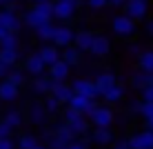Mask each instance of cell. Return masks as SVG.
Listing matches in <instances>:
<instances>
[{"label":"cell","instance_id":"6da1fadb","mask_svg":"<svg viewBox=\"0 0 153 149\" xmlns=\"http://www.w3.org/2000/svg\"><path fill=\"white\" fill-rule=\"evenodd\" d=\"M65 122L73 129V134H84V131L89 129V122H87V116H82L80 111H76V109H67L65 111Z\"/></svg>","mask_w":153,"mask_h":149},{"label":"cell","instance_id":"7a4b0ae2","mask_svg":"<svg viewBox=\"0 0 153 149\" xmlns=\"http://www.w3.org/2000/svg\"><path fill=\"white\" fill-rule=\"evenodd\" d=\"M82 0H56L53 2V18H60V20H69L76 9L80 7Z\"/></svg>","mask_w":153,"mask_h":149},{"label":"cell","instance_id":"3957f363","mask_svg":"<svg viewBox=\"0 0 153 149\" xmlns=\"http://www.w3.org/2000/svg\"><path fill=\"white\" fill-rule=\"evenodd\" d=\"M69 105L71 109H76V111H80L82 116H89L93 109L98 107L96 105V100H91V98H84V96H78V94H71V98H69Z\"/></svg>","mask_w":153,"mask_h":149},{"label":"cell","instance_id":"277c9868","mask_svg":"<svg viewBox=\"0 0 153 149\" xmlns=\"http://www.w3.org/2000/svg\"><path fill=\"white\" fill-rule=\"evenodd\" d=\"M71 91H73V94H78V96H84V98H91V100H96V98H98V89H96V85H93L91 80H84V78H78V80H73Z\"/></svg>","mask_w":153,"mask_h":149},{"label":"cell","instance_id":"5b68a950","mask_svg":"<svg viewBox=\"0 0 153 149\" xmlns=\"http://www.w3.org/2000/svg\"><path fill=\"white\" fill-rule=\"evenodd\" d=\"M89 118H91V122L96 127H111V122H113V111L109 109V107H96L89 114Z\"/></svg>","mask_w":153,"mask_h":149},{"label":"cell","instance_id":"8992f818","mask_svg":"<svg viewBox=\"0 0 153 149\" xmlns=\"http://www.w3.org/2000/svg\"><path fill=\"white\" fill-rule=\"evenodd\" d=\"M113 31L118 36H133L135 34V20H131L129 16H118V18H113Z\"/></svg>","mask_w":153,"mask_h":149},{"label":"cell","instance_id":"52a82bcc","mask_svg":"<svg viewBox=\"0 0 153 149\" xmlns=\"http://www.w3.org/2000/svg\"><path fill=\"white\" fill-rule=\"evenodd\" d=\"M146 11H149V2H146V0H129L124 16H129L131 20H140V18L146 16Z\"/></svg>","mask_w":153,"mask_h":149},{"label":"cell","instance_id":"ba28073f","mask_svg":"<svg viewBox=\"0 0 153 149\" xmlns=\"http://www.w3.org/2000/svg\"><path fill=\"white\" fill-rule=\"evenodd\" d=\"M129 149H153V131L144 129L129 140Z\"/></svg>","mask_w":153,"mask_h":149},{"label":"cell","instance_id":"9c48e42d","mask_svg":"<svg viewBox=\"0 0 153 149\" xmlns=\"http://www.w3.org/2000/svg\"><path fill=\"white\" fill-rule=\"evenodd\" d=\"M89 51H91L93 56L102 58V56H107L109 51H111V42H109L107 36H93L91 45H89Z\"/></svg>","mask_w":153,"mask_h":149},{"label":"cell","instance_id":"30bf717a","mask_svg":"<svg viewBox=\"0 0 153 149\" xmlns=\"http://www.w3.org/2000/svg\"><path fill=\"white\" fill-rule=\"evenodd\" d=\"M53 98H58V103L60 105H67L71 98V87L69 85H65V80H53V85H51V91H49Z\"/></svg>","mask_w":153,"mask_h":149},{"label":"cell","instance_id":"8fae6325","mask_svg":"<svg viewBox=\"0 0 153 149\" xmlns=\"http://www.w3.org/2000/svg\"><path fill=\"white\" fill-rule=\"evenodd\" d=\"M51 42H53L58 49H60V47L71 45V42H73V31L69 27H56L53 36H51Z\"/></svg>","mask_w":153,"mask_h":149},{"label":"cell","instance_id":"7c38bea8","mask_svg":"<svg viewBox=\"0 0 153 149\" xmlns=\"http://www.w3.org/2000/svg\"><path fill=\"white\" fill-rule=\"evenodd\" d=\"M0 27L7 29V31H13V34H16V29L20 27L18 16H16L11 9H4V11H0Z\"/></svg>","mask_w":153,"mask_h":149},{"label":"cell","instance_id":"4fadbf2b","mask_svg":"<svg viewBox=\"0 0 153 149\" xmlns=\"http://www.w3.org/2000/svg\"><path fill=\"white\" fill-rule=\"evenodd\" d=\"M69 71H71V67L65 60H56L53 65H49V78L51 80H65L69 76Z\"/></svg>","mask_w":153,"mask_h":149},{"label":"cell","instance_id":"5bb4252c","mask_svg":"<svg viewBox=\"0 0 153 149\" xmlns=\"http://www.w3.org/2000/svg\"><path fill=\"white\" fill-rule=\"evenodd\" d=\"M38 56H40V60L45 62V67H49V65H53L56 60H60V49H58L56 45H47L38 51Z\"/></svg>","mask_w":153,"mask_h":149},{"label":"cell","instance_id":"9a60e30c","mask_svg":"<svg viewBox=\"0 0 153 149\" xmlns=\"http://www.w3.org/2000/svg\"><path fill=\"white\" fill-rule=\"evenodd\" d=\"M93 85H96V89H98V96H102L109 87H113V85H115V76L111 71H104V73H100L96 80H93Z\"/></svg>","mask_w":153,"mask_h":149},{"label":"cell","instance_id":"2e32d148","mask_svg":"<svg viewBox=\"0 0 153 149\" xmlns=\"http://www.w3.org/2000/svg\"><path fill=\"white\" fill-rule=\"evenodd\" d=\"M60 60H65L69 67H76V65H80V49H78V47H71V45L62 47Z\"/></svg>","mask_w":153,"mask_h":149},{"label":"cell","instance_id":"e0dca14e","mask_svg":"<svg viewBox=\"0 0 153 149\" xmlns=\"http://www.w3.org/2000/svg\"><path fill=\"white\" fill-rule=\"evenodd\" d=\"M51 85H53V80H51L49 76H45V73H38V76H36V80H33V85H31V89H33L36 94L47 96V94L51 91Z\"/></svg>","mask_w":153,"mask_h":149},{"label":"cell","instance_id":"ac0fdd59","mask_svg":"<svg viewBox=\"0 0 153 149\" xmlns=\"http://www.w3.org/2000/svg\"><path fill=\"white\" fill-rule=\"evenodd\" d=\"M47 120V111L42 107L40 103H31L29 105V122H33V125H45Z\"/></svg>","mask_w":153,"mask_h":149},{"label":"cell","instance_id":"d6986e66","mask_svg":"<svg viewBox=\"0 0 153 149\" xmlns=\"http://www.w3.org/2000/svg\"><path fill=\"white\" fill-rule=\"evenodd\" d=\"M91 140L96 142V145H109V142L113 140V134L109 127H96V129L91 131Z\"/></svg>","mask_w":153,"mask_h":149},{"label":"cell","instance_id":"ffe728a7","mask_svg":"<svg viewBox=\"0 0 153 149\" xmlns=\"http://www.w3.org/2000/svg\"><path fill=\"white\" fill-rule=\"evenodd\" d=\"M18 89L16 85H11L9 80H2L0 82V100H4V103H11V100L18 98Z\"/></svg>","mask_w":153,"mask_h":149},{"label":"cell","instance_id":"44dd1931","mask_svg":"<svg viewBox=\"0 0 153 149\" xmlns=\"http://www.w3.org/2000/svg\"><path fill=\"white\" fill-rule=\"evenodd\" d=\"M25 22L36 29V27H40V25H45V22H51V18H47V16L40 13L38 9H29V13L25 16Z\"/></svg>","mask_w":153,"mask_h":149},{"label":"cell","instance_id":"7402d4cb","mask_svg":"<svg viewBox=\"0 0 153 149\" xmlns=\"http://www.w3.org/2000/svg\"><path fill=\"white\" fill-rule=\"evenodd\" d=\"M25 69H27L29 73H33V76H38V73L45 71V62L40 60V56H38V54H33V56H29V58H27V62H25Z\"/></svg>","mask_w":153,"mask_h":149},{"label":"cell","instance_id":"603a6c76","mask_svg":"<svg viewBox=\"0 0 153 149\" xmlns=\"http://www.w3.org/2000/svg\"><path fill=\"white\" fill-rule=\"evenodd\" d=\"M91 38H93V34H91V31H78V34L73 36V42H76V47H78L80 51H89Z\"/></svg>","mask_w":153,"mask_h":149},{"label":"cell","instance_id":"cb8c5ba5","mask_svg":"<svg viewBox=\"0 0 153 149\" xmlns=\"http://www.w3.org/2000/svg\"><path fill=\"white\" fill-rule=\"evenodd\" d=\"M122 94H124V91H122V87H120V85L115 82L113 87H109L107 91L102 94V98L107 100L109 105H115V103H120V100H122Z\"/></svg>","mask_w":153,"mask_h":149},{"label":"cell","instance_id":"d4e9b609","mask_svg":"<svg viewBox=\"0 0 153 149\" xmlns=\"http://www.w3.org/2000/svg\"><path fill=\"white\" fill-rule=\"evenodd\" d=\"M53 136H58L60 140H65V142H71V140H76V134H73V129L67 122H62V125H58L56 127V131H53Z\"/></svg>","mask_w":153,"mask_h":149},{"label":"cell","instance_id":"484cf974","mask_svg":"<svg viewBox=\"0 0 153 149\" xmlns=\"http://www.w3.org/2000/svg\"><path fill=\"white\" fill-rule=\"evenodd\" d=\"M138 62H140L142 71L153 73V51H142V54H138Z\"/></svg>","mask_w":153,"mask_h":149},{"label":"cell","instance_id":"4316f807","mask_svg":"<svg viewBox=\"0 0 153 149\" xmlns=\"http://www.w3.org/2000/svg\"><path fill=\"white\" fill-rule=\"evenodd\" d=\"M149 80H151V73H146V71H135L133 76H131V85H133L135 89H142V87H146L149 85Z\"/></svg>","mask_w":153,"mask_h":149},{"label":"cell","instance_id":"83f0119b","mask_svg":"<svg viewBox=\"0 0 153 149\" xmlns=\"http://www.w3.org/2000/svg\"><path fill=\"white\" fill-rule=\"evenodd\" d=\"M16 60H18V51L16 49H7V47H0V62H4V65L13 67Z\"/></svg>","mask_w":153,"mask_h":149},{"label":"cell","instance_id":"f1b7e54d","mask_svg":"<svg viewBox=\"0 0 153 149\" xmlns=\"http://www.w3.org/2000/svg\"><path fill=\"white\" fill-rule=\"evenodd\" d=\"M53 31H56L53 25H51V22H45V25H40V27H36V36H38L40 40H51Z\"/></svg>","mask_w":153,"mask_h":149},{"label":"cell","instance_id":"f546056e","mask_svg":"<svg viewBox=\"0 0 153 149\" xmlns=\"http://www.w3.org/2000/svg\"><path fill=\"white\" fill-rule=\"evenodd\" d=\"M4 122H7L11 129H16V127L22 125V114H20V111H16V109L7 111V116H4Z\"/></svg>","mask_w":153,"mask_h":149},{"label":"cell","instance_id":"4dcf8cb0","mask_svg":"<svg viewBox=\"0 0 153 149\" xmlns=\"http://www.w3.org/2000/svg\"><path fill=\"white\" fill-rule=\"evenodd\" d=\"M36 145H38V138H36L33 134H25V136H20V140H18L20 149H33Z\"/></svg>","mask_w":153,"mask_h":149},{"label":"cell","instance_id":"1f68e13d","mask_svg":"<svg viewBox=\"0 0 153 149\" xmlns=\"http://www.w3.org/2000/svg\"><path fill=\"white\" fill-rule=\"evenodd\" d=\"M42 107H45L47 114H56V111L60 109V103H58V98H53L51 94H47V98H45V103H42Z\"/></svg>","mask_w":153,"mask_h":149},{"label":"cell","instance_id":"d6a6232c","mask_svg":"<svg viewBox=\"0 0 153 149\" xmlns=\"http://www.w3.org/2000/svg\"><path fill=\"white\" fill-rule=\"evenodd\" d=\"M138 114H140L144 120L153 118V100H142V103H140V109H138Z\"/></svg>","mask_w":153,"mask_h":149},{"label":"cell","instance_id":"836d02e7","mask_svg":"<svg viewBox=\"0 0 153 149\" xmlns=\"http://www.w3.org/2000/svg\"><path fill=\"white\" fill-rule=\"evenodd\" d=\"M16 45H18V38H16L13 31H9V34H4L2 38H0V47H7V49H16Z\"/></svg>","mask_w":153,"mask_h":149},{"label":"cell","instance_id":"e575fe53","mask_svg":"<svg viewBox=\"0 0 153 149\" xmlns=\"http://www.w3.org/2000/svg\"><path fill=\"white\" fill-rule=\"evenodd\" d=\"M4 80H9L11 85H16V87H22L25 85V73L22 71H9Z\"/></svg>","mask_w":153,"mask_h":149},{"label":"cell","instance_id":"d590c367","mask_svg":"<svg viewBox=\"0 0 153 149\" xmlns=\"http://www.w3.org/2000/svg\"><path fill=\"white\" fill-rule=\"evenodd\" d=\"M67 145H69V142L60 140L58 136H51L49 138V147H47V149H67Z\"/></svg>","mask_w":153,"mask_h":149},{"label":"cell","instance_id":"8d00e7d4","mask_svg":"<svg viewBox=\"0 0 153 149\" xmlns=\"http://www.w3.org/2000/svg\"><path fill=\"white\" fill-rule=\"evenodd\" d=\"M142 100H153V73H151V80L146 87H142Z\"/></svg>","mask_w":153,"mask_h":149},{"label":"cell","instance_id":"74e56055","mask_svg":"<svg viewBox=\"0 0 153 149\" xmlns=\"http://www.w3.org/2000/svg\"><path fill=\"white\" fill-rule=\"evenodd\" d=\"M87 4L93 9V11H100V9L107 7V0H87Z\"/></svg>","mask_w":153,"mask_h":149},{"label":"cell","instance_id":"f35d334b","mask_svg":"<svg viewBox=\"0 0 153 149\" xmlns=\"http://www.w3.org/2000/svg\"><path fill=\"white\" fill-rule=\"evenodd\" d=\"M9 134H11V127L2 120V122H0V138H9Z\"/></svg>","mask_w":153,"mask_h":149},{"label":"cell","instance_id":"ab89813d","mask_svg":"<svg viewBox=\"0 0 153 149\" xmlns=\"http://www.w3.org/2000/svg\"><path fill=\"white\" fill-rule=\"evenodd\" d=\"M67 149H87V142H82V140H71L69 145H67Z\"/></svg>","mask_w":153,"mask_h":149},{"label":"cell","instance_id":"60d3db41","mask_svg":"<svg viewBox=\"0 0 153 149\" xmlns=\"http://www.w3.org/2000/svg\"><path fill=\"white\" fill-rule=\"evenodd\" d=\"M11 71V67L9 65H4V62H0V80H2V78H7V73Z\"/></svg>","mask_w":153,"mask_h":149},{"label":"cell","instance_id":"b9f144b4","mask_svg":"<svg viewBox=\"0 0 153 149\" xmlns=\"http://www.w3.org/2000/svg\"><path fill=\"white\" fill-rule=\"evenodd\" d=\"M0 149H13V142L9 138H0Z\"/></svg>","mask_w":153,"mask_h":149},{"label":"cell","instance_id":"7bdbcfd3","mask_svg":"<svg viewBox=\"0 0 153 149\" xmlns=\"http://www.w3.org/2000/svg\"><path fill=\"white\" fill-rule=\"evenodd\" d=\"M107 4H113V7H120V4H124V0H107Z\"/></svg>","mask_w":153,"mask_h":149},{"label":"cell","instance_id":"ee69618b","mask_svg":"<svg viewBox=\"0 0 153 149\" xmlns=\"http://www.w3.org/2000/svg\"><path fill=\"white\" fill-rule=\"evenodd\" d=\"M131 54H133V56H138V54H140V49H138V45H131Z\"/></svg>","mask_w":153,"mask_h":149},{"label":"cell","instance_id":"f6af8a7d","mask_svg":"<svg viewBox=\"0 0 153 149\" xmlns=\"http://www.w3.org/2000/svg\"><path fill=\"white\" fill-rule=\"evenodd\" d=\"M146 31H149V34L153 36V20H149V25H146Z\"/></svg>","mask_w":153,"mask_h":149},{"label":"cell","instance_id":"bcb514c9","mask_svg":"<svg viewBox=\"0 0 153 149\" xmlns=\"http://www.w3.org/2000/svg\"><path fill=\"white\" fill-rule=\"evenodd\" d=\"M140 109V103H131V111H138Z\"/></svg>","mask_w":153,"mask_h":149},{"label":"cell","instance_id":"7dc6e473","mask_svg":"<svg viewBox=\"0 0 153 149\" xmlns=\"http://www.w3.org/2000/svg\"><path fill=\"white\" fill-rule=\"evenodd\" d=\"M146 129H151V131H153V118L146 120Z\"/></svg>","mask_w":153,"mask_h":149},{"label":"cell","instance_id":"c3c4849f","mask_svg":"<svg viewBox=\"0 0 153 149\" xmlns=\"http://www.w3.org/2000/svg\"><path fill=\"white\" fill-rule=\"evenodd\" d=\"M7 2H13V0H0V4H7Z\"/></svg>","mask_w":153,"mask_h":149},{"label":"cell","instance_id":"681fc988","mask_svg":"<svg viewBox=\"0 0 153 149\" xmlns=\"http://www.w3.org/2000/svg\"><path fill=\"white\" fill-rule=\"evenodd\" d=\"M33 149H47V147H42V145H36V147H33Z\"/></svg>","mask_w":153,"mask_h":149},{"label":"cell","instance_id":"f907efd6","mask_svg":"<svg viewBox=\"0 0 153 149\" xmlns=\"http://www.w3.org/2000/svg\"><path fill=\"white\" fill-rule=\"evenodd\" d=\"M33 2H42V0H33Z\"/></svg>","mask_w":153,"mask_h":149}]
</instances>
